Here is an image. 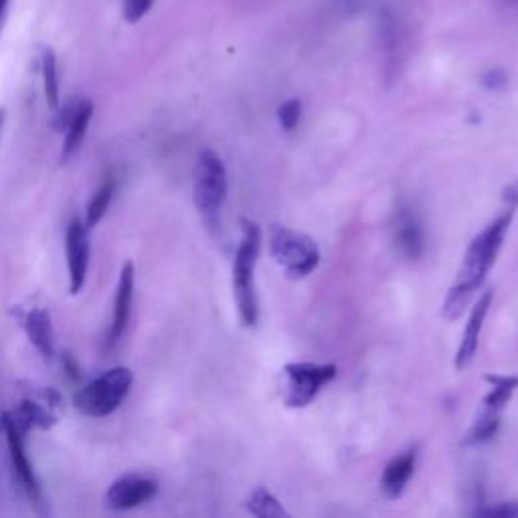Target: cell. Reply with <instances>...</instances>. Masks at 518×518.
I'll return each instance as SVG.
<instances>
[{"label":"cell","instance_id":"1","mask_svg":"<svg viewBox=\"0 0 518 518\" xmlns=\"http://www.w3.org/2000/svg\"><path fill=\"white\" fill-rule=\"evenodd\" d=\"M514 209H506L502 215H498L492 223H488L468 245L462 266L458 272V278L454 286L450 288L446 302H444V318L446 320H458L474 294L484 286L496 257L502 249L504 237L512 225Z\"/></svg>","mask_w":518,"mask_h":518},{"label":"cell","instance_id":"2","mask_svg":"<svg viewBox=\"0 0 518 518\" xmlns=\"http://www.w3.org/2000/svg\"><path fill=\"white\" fill-rule=\"evenodd\" d=\"M262 251V227L251 219H241V241L233 262V298L243 326L253 328L259 320V300L255 288V268Z\"/></svg>","mask_w":518,"mask_h":518},{"label":"cell","instance_id":"3","mask_svg":"<svg viewBox=\"0 0 518 518\" xmlns=\"http://www.w3.org/2000/svg\"><path fill=\"white\" fill-rule=\"evenodd\" d=\"M227 170L213 150H203L193 172V201L211 229L219 227V215L227 201Z\"/></svg>","mask_w":518,"mask_h":518},{"label":"cell","instance_id":"4","mask_svg":"<svg viewBox=\"0 0 518 518\" xmlns=\"http://www.w3.org/2000/svg\"><path fill=\"white\" fill-rule=\"evenodd\" d=\"M270 255L284 268L290 280L310 276L320 264V249L308 235L284 225H272L268 231Z\"/></svg>","mask_w":518,"mask_h":518},{"label":"cell","instance_id":"5","mask_svg":"<svg viewBox=\"0 0 518 518\" xmlns=\"http://www.w3.org/2000/svg\"><path fill=\"white\" fill-rule=\"evenodd\" d=\"M134 383V375L126 367H116L83 385L75 397L73 405L88 417H108L112 415L128 397Z\"/></svg>","mask_w":518,"mask_h":518},{"label":"cell","instance_id":"6","mask_svg":"<svg viewBox=\"0 0 518 518\" xmlns=\"http://www.w3.org/2000/svg\"><path fill=\"white\" fill-rule=\"evenodd\" d=\"M486 383L492 385L490 393L482 401V411L472 423L464 438V446H484L488 444L500 429L502 411L510 403L514 391L518 389L516 375H486Z\"/></svg>","mask_w":518,"mask_h":518},{"label":"cell","instance_id":"7","mask_svg":"<svg viewBox=\"0 0 518 518\" xmlns=\"http://www.w3.org/2000/svg\"><path fill=\"white\" fill-rule=\"evenodd\" d=\"M288 385L284 403L292 409H302L310 405L320 389L334 381L336 365H316V363H290L284 369Z\"/></svg>","mask_w":518,"mask_h":518},{"label":"cell","instance_id":"8","mask_svg":"<svg viewBox=\"0 0 518 518\" xmlns=\"http://www.w3.org/2000/svg\"><path fill=\"white\" fill-rule=\"evenodd\" d=\"M65 255L69 270V290L71 294H79L90 268V229L81 219H73L67 227L65 235Z\"/></svg>","mask_w":518,"mask_h":518},{"label":"cell","instance_id":"9","mask_svg":"<svg viewBox=\"0 0 518 518\" xmlns=\"http://www.w3.org/2000/svg\"><path fill=\"white\" fill-rule=\"evenodd\" d=\"M0 427H3L5 436H7L13 470H15L17 478H19L21 486L25 488V492L29 494V498L33 502H39L41 486H39L35 470H33V466H31V462L27 458V452H25V444H23V434H25V431L17 425L13 413H3V415H0Z\"/></svg>","mask_w":518,"mask_h":518},{"label":"cell","instance_id":"10","mask_svg":"<svg viewBox=\"0 0 518 518\" xmlns=\"http://www.w3.org/2000/svg\"><path fill=\"white\" fill-rule=\"evenodd\" d=\"M393 241L397 251L409 259V262H417V259L425 251V231L419 215L413 207L401 203L393 217Z\"/></svg>","mask_w":518,"mask_h":518},{"label":"cell","instance_id":"11","mask_svg":"<svg viewBox=\"0 0 518 518\" xmlns=\"http://www.w3.org/2000/svg\"><path fill=\"white\" fill-rule=\"evenodd\" d=\"M158 494V482L144 476H122L106 492V506L110 510H130Z\"/></svg>","mask_w":518,"mask_h":518},{"label":"cell","instance_id":"12","mask_svg":"<svg viewBox=\"0 0 518 518\" xmlns=\"http://www.w3.org/2000/svg\"><path fill=\"white\" fill-rule=\"evenodd\" d=\"M492 300H494V292L488 290L474 304L472 314H470L468 324H466V330H464V336L460 340L458 353H456V363H454L456 371H464V369H468L472 365V361H474V357L478 353L480 334H482V328H484V320H486V316L490 312Z\"/></svg>","mask_w":518,"mask_h":518},{"label":"cell","instance_id":"13","mask_svg":"<svg viewBox=\"0 0 518 518\" xmlns=\"http://www.w3.org/2000/svg\"><path fill=\"white\" fill-rule=\"evenodd\" d=\"M134 264L126 262L120 274L118 282V292H116V302H114V316H112V328H110V342H118L120 336L124 334L130 314H132V304H134Z\"/></svg>","mask_w":518,"mask_h":518},{"label":"cell","instance_id":"14","mask_svg":"<svg viewBox=\"0 0 518 518\" xmlns=\"http://www.w3.org/2000/svg\"><path fill=\"white\" fill-rule=\"evenodd\" d=\"M417 462V450H407L399 456H395L383 470L381 476V490L389 500H397L403 496Z\"/></svg>","mask_w":518,"mask_h":518},{"label":"cell","instance_id":"15","mask_svg":"<svg viewBox=\"0 0 518 518\" xmlns=\"http://www.w3.org/2000/svg\"><path fill=\"white\" fill-rule=\"evenodd\" d=\"M25 330L35 344V349L41 353L43 359H53L55 355V334L51 316L45 308H33L25 316Z\"/></svg>","mask_w":518,"mask_h":518},{"label":"cell","instance_id":"16","mask_svg":"<svg viewBox=\"0 0 518 518\" xmlns=\"http://www.w3.org/2000/svg\"><path fill=\"white\" fill-rule=\"evenodd\" d=\"M92 116H94V104L90 100H81L77 102L75 106V112L67 124V134H65V142H63V152H61V160L67 162L71 160L77 150L81 148L83 144V138L85 134H88V126L92 122Z\"/></svg>","mask_w":518,"mask_h":518},{"label":"cell","instance_id":"17","mask_svg":"<svg viewBox=\"0 0 518 518\" xmlns=\"http://www.w3.org/2000/svg\"><path fill=\"white\" fill-rule=\"evenodd\" d=\"M247 510L259 518H286L290 516L280 500L266 488H255L247 498Z\"/></svg>","mask_w":518,"mask_h":518},{"label":"cell","instance_id":"18","mask_svg":"<svg viewBox=\"0 0 518 518\" xmlns=\"http://www.w3.org/2000/svg\"><path fill=\"white\" fill-rule=\"evenodd\" d=\"M41 71H43V88H45L47 104L51 110L59 112V69H57V55L51 47L43 51Z\"/></svg>","mask_w":518,"mask_h":518},{"label":"cell","instance_id":"19","mask_svg":"<svg viewBox=\"0 0 518 518\" xmlns=\"http://www.w3.org/2000/svg\"><path fill=\"white\" fill-rule=\"evenodd\" d=\"M114 193H116L114 179H106L102 183V187L96 191V195L92 197L88 213H85V225H88V229L98 227V223L104 219V215H106V211H108V207L114 199Z\"/></svg>","mask_w":518,"mask_h":518},{"label":"cell","instance_id":"20","mask_svg":"<svg viewBox=\"0 0 518 518\" xmlns=\"http://www.w3.org/2000/svg\"><path fill=\"white\" fill-rule=\"evenodd\" d=\"M300 118H302V102L300 100H288L278 108V120H280V126L286 132L296 130V126L300 124Z\"/></svg>","mask_w":518,"mask_h":518},{"label":"cell","instance_id":"21","mask_svg":"<svg viewBox=\"0 0 518 518\" xmlns=\"http://www.w3.org/2000/svg\"><path fill=\"white\" fill-rule=\"evenodd\" d=\"M154 0H124V19L130 25L140 23L152 9Z\"/></svg>","mask_w":518,"mask_h":518},{"label":"cell","instance_id":"22","mask_svg":"<svg viewBox=\"0 0 518 518\" xmlns=\"http://www.w3.org/2000/svg\"><path fill=\"white\" fill-rule=\"evenodd\" d=\"M478 516H500V518H518V500H506L496 506H486L476 510Z\"/></svg>","mask_w":518,"mask_h":518},{"label":"cell","instance_id":"23","mask_svg":"<svg viewBox=\"0 0 518 518\" xmlns=\"http://www.w3.org/2000/svg\"><path fill=\"white\" fill-rule=\"evenodd\" d=\"M482 81H484V85H486L488 90H500V88H504V85H506L508 77H506V73L502 69H492V71H488L484 75Z\"/></svg>","mask_w":518,"mask_h":518},{"label":"cell","instance_id":"24","mask_svg":"<svg viewBox=\"0 0 518 518\" xmlns=\"http://www.w3.org/2000/svg\"><path fill=\"white\" fill-rule=\"evenodd\" d=\"M502 199H504V203H506L510 209H516V207H518V181L512 183V185H508V187L504 189Z\"/></svg>","mask_w":518,"mask_h":518},{"label":"cell","instance_id":"25","mask_svg":"<svg viewBox=\"0 0 518 518\" xmlns=\"http://www.w3.org/2000/svg\"><path fill=\"white\" fill-rule=\"evenodd\" d=\"M9 3H11V0H0V33H3V27H5V19H7V11H9Z\"/></svg>","mask_w":518,"mask_h":518},{"label":"cell","instance_id":"26","mask_svg":"<svg viewBox=\"0 0 518 518\" xmlns=\"http://www.w3.org/2000/svg\"><path fill=\"white\" fill-rule=\"evenodd\" d=\"M5 116H7V110L0 108V134H3V126H5Z\"/></svg>","mask_w":518,"mask_h":518}]
</instances>
